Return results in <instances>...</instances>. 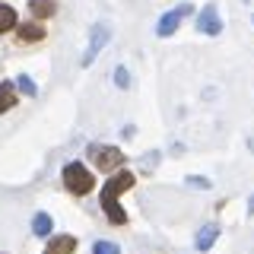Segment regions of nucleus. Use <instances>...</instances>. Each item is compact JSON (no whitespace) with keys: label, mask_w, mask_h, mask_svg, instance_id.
Listing matches in <instances>:
<instances>
[{"label":"nucleus","mask_w":254,"mask_h":254,"mask_svg":"<svg viewBox=\"0 0 254 254\" xmlns=\"http://www.w3.org/2000/svg\"><path fill=\"white\" fill-rule=\"evenodd\" d=\"M64 185H67L70 194L83 197V194H89V190H92L95 178H92V172L86 169L83 162H67V165H64Z\"/></svg>","instance_id":"nucleus-2"},{"label":"nucleus","mask_w":254,"mask_h":254,"mask_svg":"<svg viewBox=\"0 0 254 254\" xmlns=\"http://www.w3.org/2000/svg\"><path fill=\"white\" fill-rule=\"evenodd\" d=\"M115 86H118V89H127V86H130V73H127V67L115 70Z\"/></svg>","instance_id":"nucleus-15"},{"label":"nucleus","mask_w":254,"mask_h":254,"mask_svg":"<svg viewBox=\"0 0 254 254\" xmlns=\"http://www.w3.org/2000/svg\"><path fill=\"white\" fill-rule=\"evenodd\" d=\"M89 159L95 162V169H102V172H115L124 165V153L118 146H89Z\"/></svg>","instance_id":"nucleus-3"},{"label":"nucleus","mask_w":254,"mask_h":254,"mask_svg":"<svg viewBox=\"0 0 254 254\" xmlns=\"http://www.w3.org/2000/svg\"><path fill=\"white\" fill-rule=\"evenodd\" d=\"M185 16H190V3H178L175 10H169V13L162 16V19H159V26H156V35H159V38H169V35H175Z\"/></svg>","instance_id":"nucleus-5"},{"label":"nucleus","mask_w":254,"mask_h":254,"mask_svg":"<svg viewBox=\"0 0 254 254\" xmlns=\"http://www.w3.org/2000/svg\"><path fill=\"white\" fill-rule=\"evenodd\" d=\"M16 105V89H13V83H0V115L3 111H10Z\"/></svg>","instance_id":"nucleus-12"},{"label":"nucleus","mask_w":254,"mask_h":254,"mask_svg":"<svg viewBox=\"0 0 254 254\" xmlns=\"http://www.w3.org/2000/svg\"><path fill=\"white\" fill-rule=\"evenodd\" d=\"M140 165H143V169H156V165H159V153H146L140 159Z\"/></svg>","instance_id":"nucleus-18"},{"label":"nucleus","mask_w":254,"mask_h":254,"mask_svg":"<svg viewBox=\"0 0 254 254\" xmlns=\"http://www.w3.org/2000/svg\"><path fill=\"white\" fill-rule=\"evenodd\" d=\"M45 254H76V238L73 235H54L48 242Z\"/></svg>","instance_id":"nucleus-7"},{"label":"nucleus","mask_w":254,"mask_h":254,"mask_svg":"<svg viewBox=\"0 0 254 254\" xmlns=\"http://www.w3.org/2000/svg\"><path fill=\"white\" fill-rule=\"evenodd\" d=\"M92 254H121V248H118L115 242H95L92 245Z\"/></svg>","instance_id":"nucleus-14"},{"label":"nucleus","mask_w":254,"mask_h":254,"mask_svg":"<svg viewBox=\"0 0 254 254\" xmlns=\"http://www.w3.org/2000/svg\"><path fill=\"white\" fill-rule=\"evenodd\" d=\"M133 175L130 172H118V175H111V178L102 185V210H105V216L111 226H124L127 222V213L118 206V194H124V190H130L133 188Z\"/></svg>","instance_id":"nucleus-1"},{"label":"nucleus","mask_w":254,"mask_h":254,"mask_svg":"<svg viewBox=\"0 0 254 254\" xmlns=\"http://www.w3.org/2000/svg\"><path fill=\"white\" fill-rule=\"evenodd\" d=\"M248 206H251V213H254V194H251V200H248Z\"/></svg>","instance_id":"nucleus-19"},{"label":"nucleus","mask_w":254,"mask_h":254,"mask_svg":"<svg viewBox=\"0 0 254 254\" xmlns=\"http://www.w3.org/2000/svg\"><path fill=\"white\" fill-rule=\"evenodd\" d=\"M51 229H54V219L48 216V213H35V219H32V232L48 238V235H51Z\"/></svg>","instance_id":"nucleus-9"},{"label":"nucleus","mask_w":254,"mask_h":254,"mask_svg":"<svg viewBox=\"0 0 254 254\" xmlns=\"http://www.w3.org/2000/svg\"><path fill=\"white\" fill-rule=\"evenodd\" d=\"M197 29H200L203 35H219L222 32V19L216 13V3H206L200 10V16H197Z\"/></svg>","instance_id":"nucleus-6"},{"label":"nucleus","mask_w":254,"mask_h":254,"mask_svg":"<svg viewBox=\"0 0 254 254\" xmlns=\"http://www.w3.org/2000/svg\"><path fill=\"white\" fill-rule=\"evenodd\" d=\"M10 29H16V10L0 3V32H10Z\"/></svg>","instance_id":"nucleus-13"},{"label":"nucleus","mask_w":254,"mask_h":254,"mask_svg":"<svg viewBox=\"0 0 254 254\" xmlns=\"http://www.w3.org/2000/svg\"><path fill=\"white\" fill-rule=\"evenodd\" d=\"M219 238V226H203L200 232H197L194 238V245H197V251H210L213 248V242Z\"/></svg>","instance_id":"nucleus-8"},{"label":"nucleus","mask_w":254,"mask_h":254,"mask_svg":"<svg viewBox=\"0 0 254 254\" xmlns=\"http://www.w3.org/2000/svg\"><path fill=\"white\" fill-rule=\"evenodd\" d=\"M45 38V29L35 26V22H26V26H19V42H42Z\"/></svg>","instance_id":"nucleus-11"},{"label":"nucleus","mask_w":254,"mask_h":254,"mask_svg":"<svg viewBox=\"0 0 254 254\" xmlns=\"http://www.w3.org/2000/svg\"><path fill=\"white\" fill-rule=\"evenodd\" d=\"M29 10H32V16H38V19H48V16H54L58 3H54V0H32Z\"/></svg>","instance_id":"nucleus-10"},{"label":"nucleus","mask_w":254,"mask_h":254,"mask_svg":"<svg viewBox=\"0 0 254 254\" xmlns=\"http://www.w3.org/2000/svg\"><path fill=\"white\" fill-rule=\"evenodd\" d=\"M108 38H111V29L105 22H95L92 32H89V45H86V51H83V67H89V64L99 58V51L108 45Z\"/></svg>","instance_id":"nucleus-4"},{"label":"nucleus","mask_w":254,"mask_h":254,"mask_svg":"<svg viewBox=\"0 0 254 254\" xmlns=\"http://www.w3.org/2000/svg\"><path fill=\"white\" fill-rule=\"evenodd\" d=\"M16 86H19V92H22V95H35V92H38V89H35V83H32V79H29L26 73L16 79Z\"/></svg>","instance_id":"nucleus-16"},{"label":"nucleus","mask_w":254,"mask_h":254,"mask_svg":"<svg viewBox=\"0 0 254 254\" xmlns=\"http://www.w3.org/2000/svg\"><path fill=\"white\" fill-rule=\"evenodd\" d=\"M245 3H251V0H245Z\"/></svg>","instance_id":"nucleus-20"},{"label":"nucleus","mask_w":254,"mask_h":254,"mask_svg":"<svg viewBox=\"0 0 254 254\" xmlns=\"http://www.w3.org/2000/svg\"><path fill=\"white\" fill-rule=\"evenodd\" d=\"M185 185H188V188H203V190H206V188H210V178H200V175H188Z\"/></svg>","instance_id":"nucleus-17"}]
</instances>
